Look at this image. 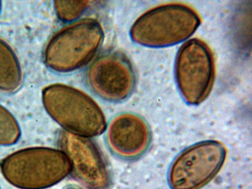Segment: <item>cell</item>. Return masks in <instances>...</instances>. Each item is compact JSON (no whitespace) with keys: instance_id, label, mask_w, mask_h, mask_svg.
Wrapping results in <instances>:
<instances>
[{"instance_id":"4fadbf2b","label":"cell","mask_w":252,"mask_h":189,"mask_svg":"<svg viewBox=\"0 0 252 189\" xmlns=\"http://www.w3.org/2000/svg\"><path fill=\"white\" fill-rule=\"evenodd\" d=\"M0 9H1V1H0Z\"/></svg>"},{"instance_id":"3957f363","label":"cell","mask_w":252,"mask_h":189,"mask_svg":"<svg viewBox=\"0 0 252 189\" xmlns=\"http://www.w3.org/2000/svg\"><path fill=\"white\" fill-rule=\"evenodd\" d=\"M103 38V31L97 20H79L63 28L51 38L45 50V62L50 68L59 72L77 69L91 60Z\"/></svg>"},{"instance_id":"7a4b0ae2","label":"cell","mask_w":252,"mask_h":189,"mask_svg":"<svg viewBox=\"0 0 252 189\" xmlns=\"http://www.w3.org/2000/svg\"><path fill=\"white\" fill-rule=\"evenodd\" d=\"M63 152L44 147H31L16 151L0 162L5 180L21 189H42L59 181L71 169Z\"/></svg>"},{"instance_id":"277c9868","label":"cell","mask_w":252,"mask_h":189,"mask_svg":"<svg viewBox=\"0 0 252 189\" xmlns=\"http://www.w3.org/2000/svg\"><path fill=\"white\" fill-rule=\"evenodd\" d=\"M49 115L66 128L83 135H96L104 126L103 113L89 95L74 87L60 83L45 87L42 94Z\"/></svg>"},{"instance_id":"5b68a950","label":"cell","mask_w":252,"mask_h":189,"mask_svg":"<svg viewBox=\"0 0 252 189\" xmlns=\"http://www.w3.org/2000/svg\"><path fill=\"white\" fill-rule=\"evenodd\" d=\"M175 70L178 88L188 103L198 104L208 97L215 80V63L212 50L204 41L192 38L183 44Z\"/></svg>"},{"instance_id":"8992f818","label":"cell","mask_w":252,"mask_h":189,"mask_svg":"<svg viewBox=\"0 0 252 189\" xmlns=\"http://www.w3.org/2000/svg\"><path fill=\"white\" fill-rule=\"evenodd\" d=\"M226 157L219 142L209 140L196 143L183 151L173 162L169 171L171 189H199L218 173Z\"/></svg>"},{"instance_id":"8fae6325","label":"cell","mask_w":252,"mask_h":189,"mask_svg":"<svg viewBox=\"0 0 252 189\" xmlns=\"http://www.w3.org/2000/svg\"><path fill=\"white\" fill-rule=\"evenodd\" d=\"M89 144H87L86 150H81L82 154H81L79 150H73L76 154H69L71 158V161L69 162L72 163L70 166L74 167L73 169L76 171L77 170L80 171L85 169H95L97 171L98 170L105 169L99 153L95 150L96 149L94 145L92 147V144L89 143Z\"/></svg>"},{"instance_id":"52a82bcc","label":"cell","mask_w":252,"mask_h":189,"mask_svg":"<svg viewBox=\"0 0 252 189\" xmlns=\"http://www.w3.org/2000/svg\"><path fill=\"white\" fill-rule=\"evenodd\" d=\"M86 79L97 95L113 101L128 96L135 82L130 62L123 54L115 51L106 52L95 59L87 70Z\"/></svg>"},{"instance_id":"5bb4252c","label":"cell","mask_w":252,"mask_h":189,"mask_svg":"<svg viewBox=\"0 0 252 189\" xmlns=\"http://www.w3.org/2000/svg\"></svg>"},{"instance_id":"9c48e42d","label":"cell","mask_w":252,"mask_h":189,"mask_svg":"<svg viewBox=\"0 0 252 189\" xmlns=\"http://www.w3.org/2000/svg\"><path fill=\"white\" fill-rule=\"evenodd\" d=\"M22 80V70L15 53L0 39V90L14 92L19 88Z\"/></svg>"},{"instance_id":"6da1fadb","label":"cell","mask_w":252,"mask_h":189,"mask_svg":"<svg viewBox=\"0 0 252 189\" xmlns=\"http://www.w3.org/2000/svg\"><path fill=\"white\" fill-rule=\"evenodd\" d=\"M201 22L196 11L187 4L171 2L154 7L139 17L131 27L132 40L140 45L162 47L190 36Z\"/></svg>"},{"instance_id":"ba28073f","label":"cell","mask_w":252,"mask_h":189,"mask_svg":"<svg viewBox=\"0 0 252 189\" xmlns=\"http://www.w3.org/2000/svg\"><path fill=\"white\" fill-rule=\"evenodd\" d=\"M112 149L120 156L133 158L147 148L150 134L146 123L132 114L122 115L112 122L108 130Z\"/></svg>"},{"instance_id":"7c38bea8","label":"cell","mask_w":252,"mask_h":189,"mask_svg":"<svg viewBox=\"0 0 252 189\" xmlns=\"http://www.w3.org/2000/svg\"><path fill=\"white\" fill-rule=\"evenodd\" d=\"M88 0H57L54 1L55 9L58 17L67 22L79 17L90 5Z\"/></svg>"},{"instance_id":"30bf717a","label":"cell","mask_w":252,"mask_h":189,"mask_svg":"<svg viewBox=\"0 0 252 189\" xmlns=\"http://www.w3.org/2000/svg\"><path fill=\"white\" fill-rule=\"evenodd\" d=\"M21 135L20 125L15 117L0 104V146L14 145Z\"/></svg>"}]
</instances>
